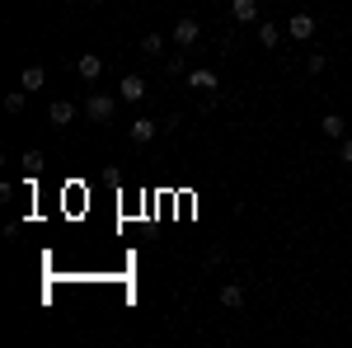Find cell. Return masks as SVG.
<instances>
[{
    "mask_svg": "<svg viewBox=\"0 0 352 348\" xmlns=\"http://www.w3.org/2000/svg\"><path fill=\"white\" fill-rule=\"evenodd\" d=\"M85 113H89L94 123H109L113 113H118V99H113V94H89V104H85Z\"/></svg>",
    "mask_w": 352,
    "mask_h": 348,
    "instance_id": "1",
    "label": "cell"
},
{
    "mask_svg": "<svg viewBox=\"0 0 352 348\" xmlns=\"http://www.w3.org/2000/svg\"><path fill=\"white\" fill-rule=\"evenodd\" d=\"M76 76H80V81H99V76H104V57H99V52H85L80 61H76Z\"/></svg>",
    "mask_w": 352,
    "mask_h": 348,
    "instance_id": "2",
    "label": "cell"
},
{
    "mask_svg": "<svg viewBox=\"0 0 352 348\" xmlns=\"http://www.w3.org/2000/svg\"><path fill=\"white\" fill-rule=\"evenodd\" d=\"M155 132H160V123H151V118H136L132 127H127V136H132L136 146H146V141H155Z\"/></svg>",
    "mask_w": 352,
    "mask_h": 348,
    "instance_id": "3",
    "label": "cell"
},
{
    "mask_svg": "<svg viewBox=\"0 0 352 348\" xmlns=\"http://www.w3.org/2000/svg\"><path fill=\"white\" fill-rule=\"evenodd\" d=\"M197 38H202V28H197V19H179V24H174V43H179V48H192Z\"/></svg>",
    "mask_w": 352,
    "mask_h": 348,
    "instance_id": "4",
    "label": "cell"
},
{
    "mask_svg": "<svg viewBox=\"0 0 352 348\" xmlns=\"http://www.w3.org/2000/svg\"><path fill=\"white\" fill-rule=\"evenodd\" d=\"M118 99H127V104H141V99H146V81H141V76H127V81L118 85Z\"/></svg>",
    "mask_w": 352,
    "mask_h": 348,
    "instance_id": "5",
    "label": "cell"
},
{
    "mask_svg": "<svg viewBox=\"0 0 352 348\" xmlns=\"http://www.w3.org/2000/svg\"><path fill=\"white\" fill-rule=\"evenodd\" d=\"M47 118H52V127H71V123H76V104H66V99H56V104L47 108Z\"/></svg>",
    "mask_w": 352,
    "mask_h": 348,
    "instance_id": "6",
    "label": "cell"
},
{
    "mask_svg": "<svg viewBox=\"0 0 352 348\" xmlns=\"http://www.w3.org/2000/svg\"><path fill=\"white\" fill-rule=\"evenodd\" d=\"M292 38H296V43L315 38V19H310V14H292Z\"/></svg>",
    "mask_w": 352,
    "mask_h": 348,
    "instance_id": "7",
    "label": "cell"
},
{
    "mask_svg": "<svg viewBox=\"0 0 352 348\" xmlns=\"http://www.w3.org/2000/svg\"><path fill=\"white\" fill-rule=\"evenodd\" d=\"M19 85H24L28 94H33V90H43V85H47V71H43V66H24V76H19Z\"/></svg>",
    "mask_w": 352,
    "mask_h": 348,
    "instance_id": "8",
    "label": "cell"
},
{
    "mask_svg": "<svg viewBox=\"0 0 352 348\" xmlns=\"http://www.w3.org/2000/svg\"><path fill=\"white\" fill-rule=\"evenodd\" d=\"M230 14H235L240 24H254V19H258V5H254V0H230Z\"/></svg>",
    "mask_w": 352,
    "mask_h": 348,
    "instance_id": "9",
    "label": "cell"
},
{
    "mask_svg": "<svg viewBox=\"0 0 352 348\" xmlns=\"http://www.w3.org/2000/svg\"><path fill=\"white\" fill-rule=\"evenodd\" d=\"M324 136L329 141H343V136H348V123H343L338 113H324Z\"/></svg>",
    "mask_w": 352,
    "mask_h": 348,
    "instance_id": "10",
    "label": "cell"
},
{
    "mask_svg": "<svg viewBox=\"0 0 352 348\" xmlns=\"http://www.w3.org/2000/svg\"><path fill=\"white\" fill-rule=\"evenodd\" d=\"M221 306H226V311H240V306H244V287H235V283L221 287Z\"/></svg>",
    "mask_w": 352,
    "mask_h": 348,
    "instance_id": "11",
    "label": "cell"
},
{
    "mask_svg": "<svg viewBox=\"0 0 352 348\" xmlns=\"http://www.w3.org/2000/svg\"><path fill=\"white\" fill-rule=\"evenodd\" d=\"M5 113H24V85L5 94Z\"/></svg>",
    "mask_w": 352,
    "mask_h": 348,
    "instance_id": "12",
    "label": "cell"
},
{
    "mask_svg": "<svg viewBox=\"0 0 352 348\" xmlns=\"http://www.w3.org/2000/svg\"><path fill=\"white\" fill-rule=\"evenodd\" d=\"M258 43H263V48H277V43H282V33H277L272 24H258Z\"/></svg>",
    "mask_w": 352,
    "mask_h": 348,
    "instance_id": "13",
    "label": "cell"
},
{
    "mask_svg": "<svg viewBox=\"0 0 352 348\" xmlns=\"http://www.w3.org/2000/svg\"><path fill=\"white\" fill-rule=\"evenodd\" d=\"M188 85H197V90H212V85H217V76H212V71H188Z\"/></svg>",
    "mask_w": 352,
    "mask_h": 348,
    "instance_id": "14",
    "label": "cell"
},
{
    "mask_svg": "<svg viewBox=\"0 0 352 348\" xmlns=\"http://www.w3.org/2000/svg\"><path fill=\"white\" fill-rule=\"evenodd\" d=\"M160 48H164L160 33H146V38H141V52H160Z\"/></svg>",
    "mask_w": 352,
    "mask_h": 348,
    "instance_id": "15",
    "label": "cell"
},
{
    "mask_svg": "<svg viewBox=\"0 0 352 348\" xmlns=\"http://www.w3.org/2000/svg\"><path fill=\"white\" fill-rule=\"evenodd\" d=\"M338 161H343V165H352V136L343 141V146H338Z\"/></svg>",
    "mask_w": 352,
    "mask_h": 348,
    "instance_id": "16",
    "label": "cell"
}]
</instances>
